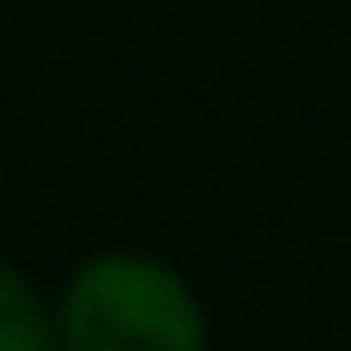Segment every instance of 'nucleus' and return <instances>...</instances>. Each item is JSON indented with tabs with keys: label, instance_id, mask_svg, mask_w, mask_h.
Returning a JSON list of instances; mask_svg holds the SVG:
<instances>
[{
	"label": "nucleus",
	"instance_id": "obj_1",
	"mask_svg": "<svg viewBox=\"0 0 351 351\" xmlns=\"http://www.w3.org/2000/svg\"><path fill=\"white\" fill-rule=\"evenodd\" d=\"M49 303L62 351H214V317L193 276L152 248L83 255Z\"/></svg>",
	"mask_w": 351,
	"mask_h": 351
},
{
	"label": "nucleus",
	"instance_id": "obj_2",
	"mask_svg": "<svg viewBox=\"0 0 351 351\" xmlns=\"http://www.w3.org/2000/svg\"><path fill=\"white\" fill-rule=\"evenodd\" d=\"M0 351H62L56 344V303L14 262H0Z\"/></svg>",
	"mask_w": 351,
	"mask_h": 351
}]
</instances>
